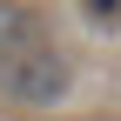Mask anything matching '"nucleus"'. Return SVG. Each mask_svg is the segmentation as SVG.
I'll use <instances>...</instances> for the list:
<instances>
[{
    "mask_svg": "<svg viewBox=\"0 0 121 121\" xmlns=\"http://www.w3.org/2000/svg\"><path fill=\"white\" fill-rule=\"evenodd\" d=\"M0 94H7L13 108H54V101L67 94V60H60L47 40H34L27 54L0 60Z\"/></svg>",
    "mask_w": 121,
    "mask_h": 121,
    "instance_id": "obj_1",
    "label": "nucleus"
},
{
    "mask_svg": "<svg viewBox=\"0 0 121 121\" xmlns=\"http://www.w3.org/2000/svg\"><path fill=\"white\" fill-rule=\"evenodd\" d=\"M34 40H40V20L27 13V0H0V60L27 54Z\"/></svg>",
    "mask_w": 121,
    "mask_h": 121,
    "instance_id": "obj_2",
    "label": "nucleus"
},
{
    "mask_svg": "<svg viewBox=\"0 0 121 121\" xmlns=\"http://www.w3.org/2000/svg\"><path fill=\"white\" fill-rule=\"evenodd\" d=\"M94 13H101V20H114V13H121V0H94Z\"/></svg>",
    "mask_w": 121,
    "mask_h": 121,
    "instance_id": "obj_3",
    "label": "nucleus"
}]
</instances>
